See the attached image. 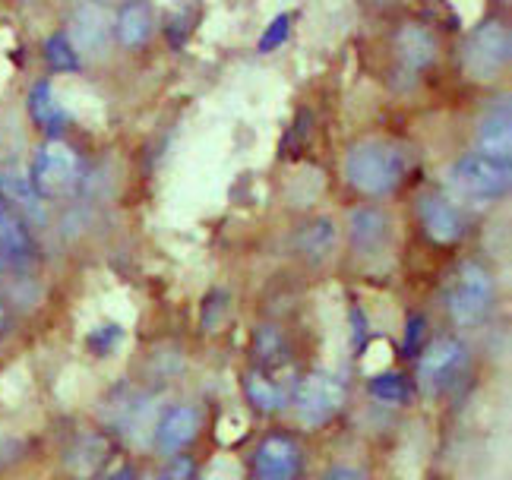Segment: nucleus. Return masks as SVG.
<instances>
[{"mask_svg": "<svg viewBox=\"0 0 512 480\" xmlns=\"http://www.w3.org/2000/svg\"><path fill=\"white\" fill-rule=\"evenodd\" d=\"M405 177V152L386 139H364L345 155V180L364 196H383Z\"/></svg>", "mask_w": 512, "mask_h": 480, "instance_id": "nucleus-1", "label": "nucleus"}, {"mask_svg": "<svg viewBox=\"0 0 512 480\" xmlns=\"http://www.w3.org/2000/svg\"><path fill=\"white\" fill-rule=\"evenodd\" d=\"M446 307L459 326L484 323L490 307H494V278H490L487 269L478 263H462L456 269V275L449 278Z\"/></svg>", "mask_w": 512, "mask_h": 480, "instance_id": "nucleus-2", "label": "nucleus"}, {"mask_svg": "<svg viewBox=\"0 0 512 480\" xmlns=\"http://www.w3.org/2000/svg\"><path fill=\"white\" fill-rule=\"evenodd\" d=\"M29 180L42 199H67L83 184V162L70 146L48 143L38 149Z\"/></svg>", "mask_w": 512, "mask_h": 480, "instance_id": "nucleus-3", "label": "nucleus"}, {"mask_svg": "<svg viewBox=\"0 0 512 480\" xmlns=\"http://www.w3.org/2000/svg\"><path fill=\"white\" fill-rule=\"evenodd\" d=\"M509 177H512L509 162L481 155V152H468L465 158H459L456 168L449 174L452 187L468 199H478V203H494V199L506 196Z\"/></svg>", "mask_w": 512, "mask_h": 480, "instance_id": "nucleus-4", "label": "nucleus"}, {"mask_svg": "<svg viewBox=\"0 0 512 480\" xmlns=\"http://www.w3.org/2000/svg\"><path fill=\"white\" fill-rule=\"evenodd\" d=\"M509 64V29L500 19H487L475 32H471L465 54H462V67L471 79L487 83V79H497Z\"/></svg>", "mask_w": 512, "mask_h": 480, "instance_id": "nucleus-5", "label": "nucleus"}, {"mask_svg": "<svg viewBox=\"0 0 512 480\" xmlns=\"http://www.w3.org/2000/svg\"><path fill=\"white\" fill-rule=\"evenodd\" d=\"M345 405V383L332 373H310L294 386V411L301 424L320 427L329 424Z\"/></svg>", "mask_w": 512, "mask_h": 480, "instance_id": "nucleus-6", "label": "nucleus"}, {"mask_svg": "<svg viewBox=\"0 0 512 480\" xmlns=\"http://www.w3.org/2000/svg\"><path fill=\"white\" fill-rule=\"evenodd\" d=\"M468 367V351L459 338H437L421 351L418 360V383L424 392L430 395H440L449 392L452 386L459 383V376Z\"/></svg>", "mask_w": 512, "mask_h": 480, "instance_id": "nucleus-7", "label": "nucleus"}, {"mask_svg": "<svg viewBox=\"0 0 512 480\" xmlns=\"http://www.w3.org/2000/svg\"><path fill=\"white\" fill-rule=\"evenodd\" d=\"M301 449L288 436H266L253 455V480H298Z\"/></svg>", "mask_w": 512, "mask_h": 480, "instance_id": "nucleus-8", "label": "nucleus"}, {"mask_svg": "<svg viewBox=\"0 0 512 480\" xmlns=\"http://www.w3.org/2000/svg\"><path fill=\"white\" fill-rule=\"evenodd\" d=\"M0 203H4L23 225H32V228L48 225L45 199L38 196L29 177H19L13 171H0Z\"/></svg>", "mask_w": 512, "mask_h": 480, "instance_id": "nucleus-9", "label": "nucleus"}, {"mask_svg": "<svg viewBox=\"0 0 512 480\" xmlns=\"http://www.w3.org/2000/svg\"><path fill=\"white\" fill-rule=\"evenodd\" d=\"M196 433H200V411L193 405H174L162 414V420L155 424V449L159 455H177L187 449Z\"/></svg>", "mask_w": 512, "mask_h": 480, "instance_id": "nucleus-10", "label": "nucleus"}, {"mask_svg": "<svg viewBox=\"0 0 512 480\" xmlns=\"http://www.w3.org/2000/svg\"><path fill=\"white\" fill-rule=\"evenodd\" d=\"M418 215H421V225H424L427 237L437 240V244H456V240L465 234V218H462V212L452 206L446 196H440V193L421 196Z\"/></svg>", "mask_w": 512, "mask_h": 480, "instance_id": "nucleus-11", "label": "nucleus"}, {"mask_svg": "<svg viewBox=\"0 0 512 480\" xmlns=\"http://www.w3.org/2000/svg\"><path fill=\"white\" fill-rule=\"evenodd\" d=\"M509 127H512V120H509V102H506V98H500V102L481 117V127H478V152L509 162V146H512V130Z\"/></svg>", "mask_w": 512, "mask_h": 480, "instance_id": "nucleus-12", "label": "nucleus"}, {"mask_svg": "<svg viewBox=\"0 0 512 480\" xmlns=\"http://www.w3.org/2000/svg\"><path fill=\"white\" fill-rule=\"evenodd\" d=\"M351 240L361 253H380L389 240V218L383 209H358L351 215Z\"/></svg>", "mask_w": 512, "mask_h": 480, "instance_id": "nucleus-13", "label": "nucleus"}, {"mask_svg": "<svg viewBox=\"0 0 512 480\" xmlns=\"http://www.w3.org/2000/svg\"><path fill=\"white\" fill-rule=\"evenodd\" d=\"M244 392L250 398V405H256L260 411H279L288 402V386L282 376H272L260 367H253L244 376Z\"/></svg>", "mask_w": 512, "mask_h": 480, "instance_id": "nucleus-14", "label": "nucleus"}, {"mask_svg": "<svg viewBox=\"0 0 512 480\" xmlns=\"http://www.w3.org/2000/svg\"><path fill=\"white\" fill-rule=\"evenodd\" d=\"M399 60L408 70H427L437 57V42L424 26H405L396 38Z\"/></svg>", "mask_w": 512, "mask_h": 480, "instance_id": "nucleus-15", "label": "nucleus"}, {"mask_svg": "<svg viewBox=\"0 0 512 480\" xmlns=\"http://www.w3.org/2000/svg\"><path fill=\"white\" fill-rule=\"evenodd\" d=\"M29 111H32V117H35V124L38 127H45L48 133H61L64 127H67V120H70V114H67V108L57 102V95H54V86L51 83H35L32 86V92H29Z\"/></svg>", "mask_w": 512, "mask_h": 480, "instance_id": "nucleus-16", "label": "nucleus"}, {"mask_svg": "<svg viewBox=\"0 0 512 480\" xmlns=\"http://www.w3.org/2000/svg\"><path fill=\"white\" fill-rule=\"evenodd\" d=\"M35 253L32 237L26 231V225L0 203V256L10 259V263H29Z\"/></svg>", "mask_w": 512, "mask_h": 480, "instance_id": "nucleus-17", "label": "nucleus"}, {"mask_svg": "<svg viewBox=\"0 0 512 480\" xmlns=\"http://www.w3.org/2000/svg\"><path fill=\"white\" fill-rule=\"evenodd\" d=\"M152 32V13L146 7V0H130V4L121 7L117 13V38L127 48H140L146 45V38Z\"/></svg>", "mask_w": 512, "mask_h": 480, "instance_id": "nucleus-18", "label": "nucleus"}, {"mask_svg": "<svg viewBox=\"0 0 512 480\" xmlns=\"http://www.w3.org/2000/svg\"><path fill=\"white\" fill-rule=\"evenodd\" d=\"M73 35L80 38V45L86 51H105L108 48V19L102 10H83L76 16V26H73Z\"/></svg>", "mask_w": 512, "mask_h": 480, "instance_id": "nucleus-19", "label": "nucleus"}, {"mask_svg": "<svg viewBox=\"0 0 512 480\" xmlns=\"http://www.w3.org/2000/svg\"><path fill=\"white\" fill-rule=\"evenodd\" d=\"M45 60L51 64V70H61V73L80 70V54H76L67 32H54L48 38V42H45Z\"/></svg>", "mask_w": 512, "mask_h": 480, "instance_id": "nucleus-20", "label": "nucleus"}, {"mask_svg": "<svg viewBox=\"0 0 512 480\" xmlns=\"http://www.w3.org/2000/svg\"><path fill=\"white\" fill-rule=\"evenodd\" d=\"M370 395L380 398L386 405H399V402H408V383L396 373H380L370 379Z\"/></svg>", "mask_w": 512, "mask_h": 480, "instance_id": "nucleus-21", "label": "nucleus"}, {"mask_svg": "<svg viewBox=\"0 0 512 480\" xmlns=\"http://www.w3.org/2000/svg\"><path fill=\"white\" fill-rule=\"evenodd\" d=\"M89 345H92L95 354L108 357L117 345H124V329H121V326H114V323H108V326H92V332H89Z\"/></svg>", "mask_w": 512, "mask_h": 480, "instance_id": "nucleus-22", "label": "nucleus"}, {"mask_svg": "<svg viewBox=\"0 0 512 480\" xmlns=\"http://www.w3.org/2000/svg\"><path fill=\"white\" fill-rule=\"evenodd\" d=\"M288 32H291V16L288 13H279L272 19V23L266 26V32H263V38H260V51H272V48H279L285 38H288Z\"/></svg>", "mask_w": 512, "mask_h": 480, "instance_id": "nucleus-23", "label": "nucleus"}, {"mask_svg": "<svg viewBox=\"0 0 512 480\" xmlns=\"http://www.w3.org/2000/svg\"><path fill=\"white\" fill-rule=\"evenodd\" d=\"M155 480H196L193 458H187V455H171L168 465L159 474H155Z\"/></svg>", "mask_w": 512, "mask_h": 480, "instance_id": "nucleus-24", "label": "nucleus"}, {"mask_svg": "<svg viewBox=\"0 0 512 480\" xmlns=\"http://www.w3.org/2000/svg\"><path fill=\"white\" fill-rule=\"evenodd\" d=\"M323 480H367L358 468H348V465H336V468H329Z\"/></svg>", "mask_w": 512, "mask_h": 480, "instance_id": "nucleus-25", "label": "nucleus"}, {"mask_svg": "<svg viewBox=\"0 0 512 480\" xmlns=\"http://www.w3.org/2000/svg\"><path fill=\"white\" fill-rule=\"evenodd\" d=\"M209 480H219V477H209Z\"/></svg>", "mask_w": 512, "mask_h": 480, "instance_id": "nucleus-26", "label": "nucleus"}]
</instances>
